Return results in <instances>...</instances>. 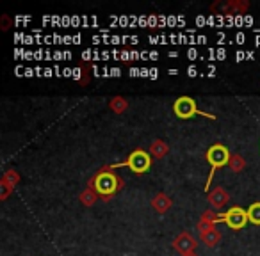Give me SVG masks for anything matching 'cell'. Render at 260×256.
Wrapping results in <instances>:
<instances>
[{
    "label": "cell",
    "instance_id": "603a6c76",
    "mask_svg": "<svg viewBox=\"0 0 260 256\" xmlns=\"http://www.w3.org/2000/svg\"><path fill=\"white\" fill-rule=\"evenodd\" d=\"M207 54H209V61H216L217 59V55H216V50H214V48H209V50H207Z\"/></svg>",
    "mask_w": 260,
    "mask_h": 256
},
{
    "label": "cell",
    "instance_id": "277c9868",
    "mask_svg": "<svg viewBox=\"0 0 260 256\" xmlns=\"http://www.w3.org/2000/svg\"><path fill=\"white\" fill-rule=\"evenodd\" d=\"M95 189L102 196H112L118 190V178L110 173H102V175L96 176Z\"/></svg>",
    "mask_w": 260,
    "mask_h": 256
},
{
    "label": "cell",
    "instance_id": "6da1fadb",
    "mask_svg": "<svg viewBox=\"0 0 260 256\" xmlns=\"http://www.w3.org/2000/svg\"><path fill=\"white\" fill-rule=\"evenodd\" d=\"M207 160H209V164L212 166V171H210V176H209V180H207V185H205V189L209 190L210 182H212V178H214V173H216L217 167H223L226 162H228L230 153H228V150H226L225 146L216 144V146H212L209 152H207Z\"/></svg>",
    "mask_w": 260,
    "mask_h": 256
},
{
    "label": "cell",
    "instance_id": "d6986e66",
    "mask_svg": "<svg viewBox=\"0 0 260 256\" xmlns=\"http://www.w3.org/2000/svg\"><path fill=\"white\" fill-rule=\"evenodd\" d=\"M138 25H141V27H148V18H146V16H139Z\"/></svg>",
    "mask_w": 260,
    "mask_h": 256
},
{
    "label": "cell",
    "instance_id": "52a82bcc",
    "mask_svg": "<svg viewBox=\"0 0 260 256\" xmlns=\"http://www.w3.org/2000/svg\"><path fill=\"white\" fill-rule=\"evenodd\" d=\"M226 199H228V198L225 196V192H223V190H216L214 194H210V203H212L214 206H223Z\"/></svg>",
    "mask_w": 260,
    "mask_h": 256
},
{
    "label": "cell",
    "instance_id": "cb8c5ba5",
    "mask_svg": "<svg viewBox=\"0 0 260 256\" xmlns=\"http://www.w3.org/2000/svg\"><path fill=\"white\" fill-rule=\"evenodd\" d=\"M196 25H200V27H203V25H207V18H205V16H198V18H196Z\"/></svg>",
    "mask_w": 260,
    "mask_h": 256
},
{
    "label": "cell",
    "instance_id": "74e56055",
    "mask_svg": "<svg viewBox=\"0 0 260 256\" xmlns=\"http://www.w3.org/2000/svg\"><path fill=\"white\" fill-rule=\"evenodd\" d=\"M31 20H32L31 16H27V18H20V16H18L15 22H16V24H24V22H31Z\"/></svg>",
    "mask_w": 260,
    "mask_h": 256
},
{
    "label": "cell",
    "instance_id": "4316f807",
    "mask_svg": "<svg viewBox=\"0 0 260 256\" xmlns=\"http://www.w3.org/2000/svg\"><path fill=\"white\" fill-rule=\"evenodd\" d=\"M34 59H36V61H41V59H45V52L43 50H36L34 52Z\"/></svg>",
    "mask_w": 260,
    "mask_h": 256
},
{
    "label": "cell",
    "instance_id": "d4e9b609",
    "mask_svg": "<svg viewBox=\"0 0 260 256\" xmlns=\"http://www.w3.org/2000/svg\"><path fill=\"white\" fill-rule=\"evenodd\" d=\"M123 105H125V103L121 101V98H116V100L112 101V103H110V107H112V109H114V107H119V109H121Z\"/></svg>",
    "mask_w": 260,
    "mask_h": 256
},
{
    "label": "cell",
    "instance_id": "5bb4252c",
    "mask_svg": "<svg viewBox=\"0 0 260 256\" xmlns=\"http://www.w3.org/2000/svg\"><path fill=\"white\" fill-rule=\"evenodd\" d=\"M119 61H132V55H130V52L123 50L121 54H119Z\"/></svg>",
    "mask_w": 260,
    "mask_h": 256
},
{
    "label": "cell",
    "instance_id": "ba28073f",
    "mask_svg": "<svg viewBox=\"0 0 260 256\" xmlns=\"http://www.w3.org/2000/svg\"><path fill=\"white\" fill-rule=\"evenodd\" d=\"M154 206L157 210H161V212H164L166 208H168V206H170V199L166 198V196H159V198H155L154 199Z\"/></svg>",
    "mask_w": 260,
    "mask_h": 256
},
{
    "label": "cell",
    "instance_id": "d590c367",
    "mask_svg": "<svg viewBox=\"0 0 260 256\" xmlns=\"http://www.w3.org/2000/svg\"><path fill=\"white\" fill-rule=\"evenodd\" d=\"M148 59H150V52L143 50L141 52V61H148Z\"/></svg>",
    "mask_w": 260,
    "mask_h": 256
},
{
    "label": "cell",
    "instance_id": "1f68e13d",
    "mask_svg": "<svg viewBox=\"0 0 260 256\" xmlns=\"http://www.w3.org/2000/svg\"><path fill=\"white\" fill-rule=\"evenodd\" d=\"M24 59L25 61H31V59H34V52H31V50H25V54H24Z\"/></svg>",
    "mask_w": 260,
    "mask_h": 256
},
{
    "label": "cell",
    "instance_id": "7dc6e473",
    "mask_svg": "<svg viewBox=\"0 0 260 256\" xmlns=\"http://www.w3.org/2000/svg\"><path fill=\"white\" fill-rule=\"evenodd\" d=\"M64 59H71V54H70V52H64Z\"/></svg>",
    "mask_w": 260,
    "mask_h": 256
},
{
    "label": "cell",
    "instance_id": "9c48e42d",
    "mask_svg": "<svg viewBox=\"0 0 260 256\" xmlns=\"http://www.w3.org/2000/svg\"><path fill=\"white\" fill-rule=\"evenodd\" d=\"M164 152H166V148L162 146L161 141H157V143H154V146H152V153H154V155L161 157V155H164Z\"/></svg>",
    "mask_w": 260,
    "mask_h": 256
},
{
    "label": "cell",
    "instance_id": "30bf717a",
    "mask_svg": "<svg viewBox=\"0 0 260 256\" xmlns=\"http://www.w3.org/2000/svg\"><path fill=\"white\" fill-rule=\"evenodd\" d=\"M201 55H200V52L196 50V48H193L191 47L189 50H187V59H189V61H196V59H200Z\"/></svg>",
    "mask_w": 260,
    "mask_h": 256
},
{
    "label": "cell",
    "instance_id": "5b68a950",
    "mask_svg": "<svg viewBox=\"0 0 260 256\" xmlns=\"http://www.w3.org/2000/svg\"><path fill=\"white\" fill-rule=\"evenodd\" d=\"M173 110H175V114H177L178 117H182V119H189V117H193L194 114H203V112H198L196 103H194V101L191 100V98H187V96L178 98V100L175 101V105H173Z\"/></svg>",
    "mask_w": 260,
    "mask_h": 256
},
{
    "label": "cell",
    "instance_id": "ab89813d",
    "mask_svg": "<svg viewBox=\"0 0 260 256\" xmlns=\"http://www.w3.org/2000/svg\"><path fill=\"white\" fill-rule=\"evenodd\" d=\"M54 70L52 68H45V77H54Z\"/></svg>",
    "mask_w": 260,
    "mask_h": 256
},
{
    "label": "cell",
    "instance_id": "484cf974",
    "mask_svg": "<svg viewBox=\"0 0 260 256\" xmlns=\"http://www.w3.org/2000/svg\"><path fill=\"white\" fill-rule=\"evenodd\" d=\"M63 59H64V52L61 50L54 52V61H63Z\"/></svg>",
    "mask_w": 260,
    "mask_h": 256
},
{
    "label": "cell",
    "instance_id": "3957f363",
    "mask_svg": "<svg viewBox=\"0 0 260 256\" xmlns=\"http://www.w3.org/2000/svg\"><path fill=\"white\" fill-rule=\"evenodd\" d=\"M121 166H128L134 173H145V171L150 169L152 159H150V155H148L146 152H143V150H136V152L128 157L126 162L118 164L116 167H121Z\"/></svg>",
    "mask_w": 260,
    "mask_h": 256
},
{
    "label": "cell",
    "instance_id": "83f0119b",
    "mask_svg": "<svg viewBox=\"0 0 260 256\" xmlns=\"http://www.w3.org/2000/svg\"><path fill=\"white\" fill-rule=\"evenodd\" d=\"M110 77H121V70L119 68H110Z\"/></svg>",
    "mask_w": 260,
    "mask_h": 256
},
{
    "label": "cell",
    "instance_id": "44dd1931",
    "mask_svg": "<svg viewBox=\"0 0 260 256\" xmlns=\"http://www.w3.org/2000/svg\"><path fill=\"white\" fill-rule=\"evenodd\" d=\"M128 75L130 77H141V70H139V68H130Z\"/></svg>",
    "mask_w": 260,
    "mask_h": 256
},
{
    "label": "cell",
    "instance_id": "7c38bea8",
    "mask_svg": "<svg viewBox=\"0 0 260 256\" xmlns=\"http://www.w3.org/2000/svg\"><path fill=\"white\" fill-rule=\"evenodd\" d=\"M159 24V16H148V27H155Z\"/></svg>",
    "mask_w": 260,
    "mask_h": 256
},
{
    "label": "cell",
    "instance_id": "4dcf8cb0",
    "mask_svg": "<svg viewBox=\"0 0 260 256\" xmlns=\"http://www.w3.org/2000/svg\"><path fill=\"white\" fill-rule=\"evenodd\" d=\"M225 39H226L225 32H217V43H219V45H223V41H225Z\"/></svg>",
    "mask_w": 260,
    "mask_h": 256
},
{
    "label": "cell",
    "instance_id": "f6af8a7d",
    "mask_svg": "<svg viewBox=\"0 0 260 256\" xmlns=\"http://www.w3.org/2000/svg\"><path fill=\"white\" fill-rule=\"evenodd\" d=\"M168 73L173 75V77H175V75H178V70H175V68H171V70H168Z\"/></svg>",
    "mask_w": 260,
    "mask_h": 256
},
{
    "label": "cell",
    "instance_id": "8fae6325",
    "mask_svg": "<svg viewBox=\"0 0 260 256\" xmlns=\"http://www.w3.org/2000/svg\"><path fill=\"white\" fill-rule=\"evenodd\" d=\"M244 41H246L244 32H237V34H235V43H237V45H244Z\"/></svg>",
    "mask_w": 260,
    "mask_h": 256
},
{
    "label": "cell",
    "instance_id": "9a60e30c",
    "mask_svg": "<svg viewBox=\"0 0 260 256\" xmlns=\"http://www.w3.org/2000/svg\"><path fill=\"white\" fill-rule=\"evenodd\" d=\"M110 45H121V36L118 34L110 36Z\"/></svg>",
    "mask_w": 260,
    "mask_h": 256
},
{
    "label": "cell",
    "instance_id": "f546056e",
    "mask_svg": "<svg viewBox=\"0 0 260 256\" xmlns=\"http://www.w3.org/2000/svg\"><path fill=\"white\" fill-rule=\"evenodd\" d=\"M150 78H152V80L159 78V70H157V68H150Z\"/></svg>",
    "mask_w": 260,
    "mask_h": 256
},
{
    "label": "cell",
    "instance_id": "ee69618b",
    "mask_svg": "<svg viewBox=\"0 0 260 256\" xmlns=\"http://www.w3.org/2000/svg\"><path fill=\"white\" fill-rule=\"evenodd\" d=\"M150 59H152V61H157V59H159L157 52H150Z\"/></svg>",
    "mask_w": 260,
    "mask_h": 256
},
{
    "label": "cell",
    "instance_id": "ac0fdd59",
    "mask_svg": "<svg viewBox=\"0 0 260 256\" xmlns=\"http://www.w3.org/2000/svg\"><path fill=\"white\" fill-rule=\"evenodd\" d=\"M148 41L152 45H161V36H148Z\"/></svg>",
    "mask_w": 260,
    "mask_h": 256
},
{
    "label": "cell",
    "instance_id": "d6a6232c",
    "mask_svg": "<svg viewBox=\"0 0 260 256\" xmlns=\"http://www.w3.org/2000/svg\"><path fill=\"white\" fill-rule=\"evenodd\" d=\"M63 77H73V70H71V68H64Z\"/></svg>",
    "mask_w": 260,
    "mask_h": 256
},
{
    "label": "cell",
    "instance_id": "e575fe53",
    "mask_svg": "<svg viewBox=\"0 0 260 256\" xmlns=\"http://www.w3.org/2000/svg\"><path fill=\"white\" fill-rule=\"evenodd\" d=\"M244 25H248V27L249 25H253V18L249 15H244Z\"/></svg>",
    "mask_w": 260,
    "mask_h": 256
},
{
    "label": "cell",
    "instance_id": "f1b7e54d",
    "mask_svg": "<svg viewBox=\"0 0 260 256\" xmlns=\"http://www.w3.org/2000/svg\"><path fill=\"white\" fill-rule=\"evenodd\" d=\"M80 71H82L80 68H73V77L71 78H73V80H80Z\"/></svg>",
    "mask_w": 260,
    "mask_h": 256
},
{
    "label": "cell",
    "instance_id": "836d02e7",
    "mask_svg": "<svg viewBox=\"0 0 260 256\" xmlns=\"http://www.w3.org/2000/svg\"><path fill=\"white\" fill-rule=\"evenodd\" d=\"M141 77L150 78V68H141Z\"/></svg>",
    "mask_w": 260,
    "mask_h": 256
},
{
    "label": "cell",
    "instance_id": "c3c4849f",
    "mask_svg": "<svg viewBox=\"0 0 260 256\" xmlns=\"http://www.w3.org/2000/svg\"><path fill=\"white\" fill-rule=\"evenodd\" d=\"M177 55H178L177 52H170V57H171V59H175V57H177Z\"/></svg>",
    "mask_w": 260,
    "mask_h": 256
},
{
    "label": "cell",
    "instance_id": "f35d334b",
    "mask_svg": "<svg viewBox=\"0 0 260 256\" xmlns=\"http://www.w3.org/2000/svg\"><path fill=\"white\" fill-rule=\"evenodd\" d=\"M80 41H82V36H80V34L73 36V45H80Z\"/></svg>",
    "mask_w": 260,
    "mask_h": 256
},
{
    "label": "cell",
    "instance_id": "7402d4cb",
    "mask_svg": "<svg viewBox=\"0 0 260 256\" xmlns=\"http://www.w3.org/2000/svg\"><path fill=\"white\" fill-rule=\"evenodd\" d=\"M196 43H198V45H205V43H207V36L205 34H198L196 36Z\"/></svg>",
    "mask_w": 260,
    "mask_h": 256
},
{
    "label": "cell",
    "instance_id": "7bdbcfd3",
    "mask_svg": "<svg viewBox=\"0 0 260 256\" xmlns=\"http://www.w3.org/2000/svg\"><path fill=\"white\" fill-rule=\"evenodd\" d=\"M246 59H248V61H253V59H255V54H253V52H246Z\"/></svg>",
    "mask_w": 260,
    "mask_h": 256
},
{
    "label": "cell",
    "instance_id": "b9f144b4",
    "mask_svg": "<svg viewBox=\"0 0 260 256\" xmlns=\"http://www.w3.org/2000/svg\"><path fill=\"white\" fill-rule=\"evenodd\" d=\"M93 43H95V45H100V43H103V38H98V36H93Z\"/></svg>",
    "mask_w": 260,
    "mask_h": 256
},
{
    "label": "cell",
    "instance_id": "60d3db41",
    "mask_svg": "<svg viewBox=\"0 0 260 256\" xmlns=\"http://www.w3.org/2000/svg\"><path fill=\"white\" fill-rule=\"evenodd\" d=\"M112 57V54H110V52H102V61H107V59H110Z\"/></svg>",
    "mask_w": 260,
    "mask_h": 256
},
{
    "label": "cell",
    "instance_id": "e0dca14e",
    "mask_svg": "<svg viewBox=\"0 0 260 256\" xmlns=\"http://www.w3.org/2000/svg\"><path fill=\"white\" fill-rule=\"evenodd\" d=\"M216 55H217V61H223V59L226 57V50L225 48H219V50H216Z\"/></svg>",
    "mask_w": 260,
    "mask_h": 256
},
{
    "label": "cell",
    "instance_id": "8d00e7d4",
    "mask_svg": "<svg viewBox=\"0 0 260 256\" xmlns=\"http://www.w3.org/2000/svg\"><path fill=\"white\" fill-rule=\"evenodd\" d=\"M36 71L32 70V68H25V77H34Z\"/></svg>",
    "mask_w": 260,
    "mask_h": 256
},
{
    "label": "cell",
    "instance_id": "4fadbf2b",
    "mask_svg": "<svg viewBox=\"0 0 260 256\" xmlns=\"http://www.w3.org/2000/svg\"><path fill=\"white\" fill-rule=\"evenodd\" d=\"M93 52H95V50H89V48H87V50H84L82 52V59H84V61H91V59H93Z\"/></svg>",
    "mask_w": 260,
    "mask_h": 256
},
{
    "label": "cell",
    "instance_id": "2e32d148",
    "mask_svg": "<svg viewBox=\"0 0 260 256\" xmlns=\"http://www.w3.org/2000/svg\"><path fill=\"white\" fill-rule=\"evenodd\" d=\"M244 59H246V52H242V50L235 52V62H240V61H244Z\"/></svg>",
    "mask_w": 260,
    "mask_h": 256
},
{
    "label": "cell",
    "instance_id": "bcb514c9",
    "mask_svg": "<svg viewBox=\"0 0 260 256\" xmlns=\"http://www.w3.org/2000/svg\"><path fill=\"white\" fill-rule=\"evenodd\" d=\"M255 45L256 47H260V36H255Z\"/></svg>",
    "mask_w": 260,
    "mask_h": 256
},
{
    "label": "cell",
    "instance_id": "7a4b0ae2",
    "mask_svg": "<svg viewBox=\"0 0 260 256\" xmlns=\"http://www.w3.org/2000/svg\"><path fill=\"white\" fill-rule=\"evenodd\" d=\"M248 210H242L239 206H233L226 213H221L219 217L214 219V222H226L232 229H240L244 228L248 222Z\"/></svg>",
    "mask_w": 260,
    "mask_h": 256
},
{
    "label": "cell",
    "instance_id": "8992f818",
    "mask_svg": "<svg viewBox=\"0 0 260 256\" xmlns=\"http://www.w3.org/2000/svg\"><path fill=\"white\" fill-rule=\"evenodd\" d=\"M248 219L253 224H260V203H253L248 208Z\"/></svg>",
    "mask_w": 260,
    "mask_h": 256
},
{
    "label": "cell",
    "instance_id": "ffe728a7",
    "mask_svg": "<svg viewBox=\"0 0 260 256\" xmlns=\"http://www.w3.org/2000/svg\"><path fill=\"white\" fill-rule=\"evenodd\" d=\"M187 75H189V77H196V75H198V68L194 66V64H193V66H189V68H187Z\"/></svg>",
    "mask_w": 260,
    "mask_h": 256
}]
</instances>
